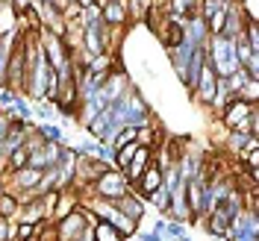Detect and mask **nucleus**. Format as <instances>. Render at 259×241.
Segmentation results:
<instances>
[{
  "label": "nucleus",
  "mask_w": 259,
  "mask_h": 241,
  "mask_svg": "<svg viewBox=\"0 0 259 241\" xmlns=\"http://www.w3.org/2000/svg\"><path fill=\"white\" fill-rule=\"evenodd\" d=\"M130 191V182L127 177H124V171L121 168H115V165H109L100 177L92 182V188H89V197H97V200H118V197H124V194ZM85 200V197H82Z\"/></svg>",
  "instance_id": "obj_3"
},
{
  "label": "nucleus",
  "mask_w": 259,
  "mask_h": 241,
  "mask_svg": "<svg viewBox=\"0 0 259 241\" xmlns=\"http://www.w3.org/2000/svg\"><path fill=\"white\" fill-rule=\"evenodd\" d=\"M136 150H139V141H130V144H121L118 150H115L112 165H115V168H127V165H130V159L136 156Z\"/></svg>",
  "instance_id": "obj_17"
},
{
  "label": "nucleus",
  "mask_w": 259,
  "mask_h": 241,
  "mask_svg": "<svg viewBox=\"0 0 259 241\" xmlns=\"http://www.w3.org/2000/svg\"><path fill=\"white\" fill-rule=\"evenodd\" d=\"M74 241H95V229H92V226H82V232Z\"/></svg>",
  "instance_id": "obj_23"
},
{
  "label": "nucleus",
  "mask_w": 259,
  "mask_h": 241,
  "mask_svg": "<svg viewBox=\"0 0 259 241\" xmlns=\"http://www.w3.org/2000/svg\"><path fill=\"white\" fill-rule=\"evenodd\" d=\"M177 241H192V238H189V235H186V232H183V235H180V238Z\"/></svg>",
  "instance_id": "obj_27"
},
{
  "label": "nucleus",
  "mask_w": 259,
  "mask_h": 241,
  "mask_svg": "<svg viewBox=\"0 0 259 241\" xmlns=\"http://www.w3.org/2000/svg\"><path fill=\"white\" fill-rule=\"evenodd\" d=\"M215 85H218L215 71H212L209 65H203V71H200V77H197V82H194V88L189 91V94H194V100H197L200 106L212 109V100H215Z\"/></svg>",
  "instance_id": "obj_8"
},
{
  "label": "nucleus",
  "mask_w": 259,
  "mask_h": 241,
  "mask_svg": "<svg viewBox=\"0 0 259 241\" xmlns=\"http://www.w3.org/2000/svg\"><path fill=\"white\" fill-rule=\"evenodd\" d=\"M121 124L124 127H147V124H153V118H150V103L145 100V94L133 85L127 94H124V109H121Z\"/></svg>",
  "instance_id": "obj_4"
},
{
  "label": "nucleus",
  "mask_w": 259,
  "mask_h": 241,
  "mask_svg": "<svg viewBox=\"0 0 259 241\" xmlns=\"http://www.w3.org/2000/svg\"><path fill=\"white\" fill-rule=\"evenodd\" d=\"M92 229H95V241H127L112 224H109V221H97Z\"/></svg>",
  "instance_id": "obj_15"
},
{
  "label": "nucleus",
  "mask_w": 259,
  "mask_h": 241,
  "mask_svg": "<svg viewBox=\"0 0 259 241\" xmlns=\"http://www.w3.org/2000/svg\"><path fill=\"white\" fill-rule=\"evenodd\" d=\"M38 132L45 135V141H53V144H62V141H65V129L59 127V124H50V121H45V124L38 127Z\"/></svg>",
  "instance_id": "obj_19"
},
{
  "label": "nucleus",
  "mask_w": 259,
  "mask_h": 241,
  "mask_svg": "<svg viewBox=\"0 0 259 241\" xmlns=\"http://www.w3.org/2000/svg\"><path fill=\"white\" fill-rule=\"evenodd\" d=\"M15 224L18 221H9L0 215V241H15Z\"/></svg>",
  "instance_id": "obj_22"
},
{
  "label": "nucleus",
  "mask_w": 259,
  "mask_h": 241,
  "mask_svg": "<svg viewBox=\"0 0 259 241\" xmlns=\"http://www.w3.org/2000/svg\"><path fill=\"white\" fill-rule=\"evenodd\" d=\"M162 185V168L156 162H150L145 171H142V177L133 182V191L139 194V197H147V194H153L156 188Z\"/></svg>",
  "instance_id": "obj_9"
},
{
  "label": "nucleus",
  "mask_w": 259,
  "mask_h": 241,
  "mask_svg": "<svg viewBox=\"0 0 259 241\" xmlns=\"http://www.w3.org/2000/svg\"><path fill=\"white\" fill-rule=\"evenodd\" d=\"M239 212H244V200H242V182L233 188V191L227 194L224 200L215 206V209L203 218V226H206V232H209L212 238H221L227 232V226H230V221L239 215Z\"/></svg>",
  "instance_id": "obj_1"
},
{
  "label": "nucleus",
  "mask_w": 259,
  "mask_h": 241,
  "mask_svg": "<svg viewBox=\"0 0 259 241\" xmlns=\"http://www.w3.org/2000/svg\"><path fill=\"white\" fill-rule=\"evenodd\" d=\"M130 238H133V241H139V238H136V235H130Z\"/></svg>",
  "instance_id": "obj_28"
},
{
  "label": "nucleus",
  "mask_w": 259,
  "mask_h": 241,
  "mask_svg": "<svg viewBox=\"0 0 259 241\" xmlns=\"http://www.w3.org/2000/svg\"><path fill=\"white\" fill-rule=\"evenodd\" d=\"M18 206H21V203H18V197L12 191H6V188H3V191H0V215H3V218H9V221H15Z\"/></svg>",
  "instance_id": "obj_16"
},
{
  "label": "nucleus",
  "mask_w": 259,
  "mask_h": 241,
  "mask_svg": "<svg viewBox=\"0 0 259 241\" xmlns=\"http://www.w3.org/2000/svg\"><path fill=\"white\" fill-rule=\"evenodd\" d=\"M153 232H159V235H162V232H165V218H159V221L153 224Z\"/></svg>",
  "instance_id": "obj_25"
},
{
  "label": "nucleus",
  "mask_w": 259,
  "mask_h": 241,
  "mask_svg": "<svg viewBox=\"0 0 259 241\" xmlns=\"http://www.w3.org/2000/svg\"><path fill=\"white\" fill-rule=\"evenodd\" d=\"M165 12L174 18L197 15V0H165Z\"/></svg>",
  "instance_id": "obj_14"
},
{
  "label": "nucleus",
  "mask_w": 259,
  "mask_h": 241,
  "mask_svg": "<svg viewBox=\"0 0 259 241\" xmlns=\"http://www.w3.org/2000/svg\"><path fill=\"white\" fill-rule=\"evenodd\" d=\"M253 109H256V103H247L242 97H233L224 109H221V124H224V129H244L247 132V118H250Z\"/></svg>",
  "instance_id": "obj_5"
},
{
  "label": "nucleus",
  "mask_w": 259,
  "mask_h": 241,
  "mask_svg": "<svg viewBox=\"0 0 259 241\" xmlns=\"http://www.w3.org/2000/svg\"><path fill=\"white\" fill-rule=\"evenodd\" d=\"M12 115H15V118H21L24 124H30L32 118H35V112H32V106H30V103L24 100V94H18L15 100H12Z\"/></svg>",
  "instance_id": "obj_18"
},
{
  "label": "nucleus",
  "mask_w": 259,
  "mask_h": 241,
  "mask_svg": "<svg viewBox=\"0 0 259 241\" xmlns=\"http://www.w3.org/2000/svg\"><path fill=\"white\" fill-rule=\"evenodd\" d=\"M115 206L124 212L130 221H136V224H142V218H145V209H147L145 197H139V194L133 191V185H130V191L124 194V197H118V200H115Z\"/></svg>",
  "instance_id": "obj_10"
},
{
  "label": "nucleus",
  "mask_w": 259,
  "mask_h": 241,
  "mask_svg": "<svg viewBox=\"0 0 259 241\" xmlns=\"http://www.w3.org/2000/svg\"><path fill=\"white\" fill-rule=\"evenodd\" d=\"M183 38L186 41H192V44H206L209 41V30H206V21L200 15H189L183 18Z\"/></svg>",
  "instance_id": "obj_11"
},
{
  "label": "nucleus",
  "mask_w": 259,
  "mask_h": 241,
  "mask_svg": "<svg viewBox=\"0 0 259 241\" xmlns=\"http://www.w3.org/2000/svg\"><path fill=\"white\" fill-rule=\"evenodd\" d=\"M206 65L215 71V77H230L233 71H239L242 65H239V59H236L233 38L209 35V41H206Z\"/></svg>",
  "instance_id": "obj_2"
},
{
  "label": "nucleus",
  "mask_w": 259,
  "mask_h": 241,
  "mask_svg": "<svg viewBox=\"0 0 259 241\" xmlns=\"http://www.w3.org/2000/svg\"><path fill=\"white\" fill-rule=\"evenodd\" d=\"M130 141H136V127H121L118 132H112V138H109V144L118 150L121 144H130Z\"/></svg>",
  "instance_id": "obj_21"
},
{
  "label": "nucleus",
  "mask_w": 259,
  "mask_h": 241,
  "mask_svg": "<svg viewBox=\"0 0 259 241\" xmlns=\"http://www.w3.org/2000/svg\"><path fill=\"white\" fill-rule=\"evenodd\" d=\"M77 3H80L82 9H85V6H97V0H77Z\"/></svg>",
  "instance_id": "obj_26"
},
{
  "label": "nucleus",
  "mask_w": 259,
  "mask_h": 241,
  "mask_svg": "<svg viewBox=\"0 0 259 241\" xmlns=\"http://www.w3.org/2000/svg\"><path fill=\"white\" fill-rule=\"evenodd\" d=\"M139 241H165V235H159V232H153V229H150V232H145Z\"/></svg>",
  "instance_id": "obj_24"
},
{
  "label": "nucleus",
  "mask_w": 259,
  "mask_h": 241,
  "mask_svg": "<svg viewBox=\"0 0 259 241\" xmlns=\"http://www.w3.org/2000/svg\"><path fill=\"white\" fill-rule=\"evenodd\" d=\"M18 30V9L9 0H0V35H9Z\"/></svg>",
  "instance_id": "obj_13"
},
{
  "label": "nucleus",
  "mask_w": 259,
  "mask_h": 241,
  "mask_svg": "<svg viewBox=\"0 0 259 241\" xmlns=\"http://www.w3.org/2000/svg\"><path fill=\"white\" fill-rule=\"evenodd\" d=\"M100 21L109 27V30H124L130 24V9L127 0H100Z\"/></svg>",
  "instance_id": "obj_7"
},
{
  "label": "nucleus",
  "mask_w": 259,
  "mask_h": 241,
  "mask_svg": "<svg viewBox=\"0 0 259 241\" xmlns=\"http://www.w3.org/2000/svg\"><path fill=\"white\" fill-rule=\"evenodd\" d=\"M236 97H242V100H247V103H259V80L250 77V80L236 91Z\"/></svg>",
  "instance_id": "obj_20"
},
{
  "label": "nucleus",
  "mask_w": 259,
  "mask_h": 241,
  "mask_svg": "<svg viewBox=\"0 0 259 241\" xmlns=\"http://www.w3.org/2000/svg\"><path fill=\"white\" fill-rule=\"evenodd\" d=\"M224 144L239 156L242 150H259V138L256 135H250V132H244V129H227V141Z\"/></svg>",
  "instance_id": "obj_12"
},
{
  "label": "nucleus",
  "mask_w": 259,
  "mask_h": 241,
  "mask_svg": "<svg viewBox=\"0 0 259 241\" xmlns=\"http://www.w3.org/2000/svg\"><path fill=\"white\" fill-rule=\"evenodd\" d=\"M82 226H89V224H85L82 206H77L74 212H68V215H62V218H56V221H53L56 241H74L82 232Z\"/></svg>",
  "instance_id": "obj_6"
}]
</instances>
